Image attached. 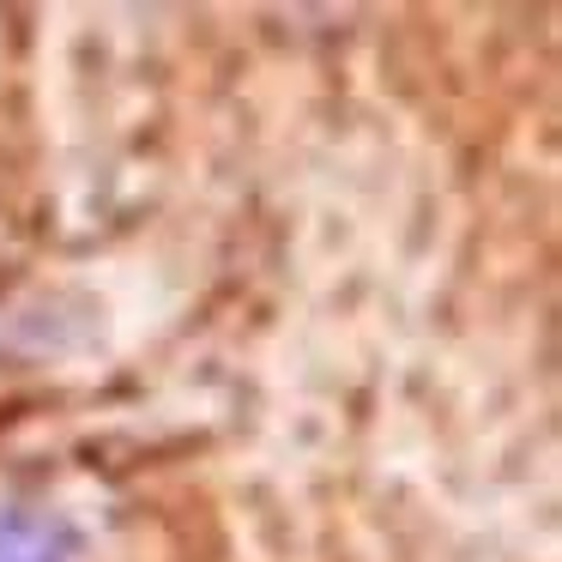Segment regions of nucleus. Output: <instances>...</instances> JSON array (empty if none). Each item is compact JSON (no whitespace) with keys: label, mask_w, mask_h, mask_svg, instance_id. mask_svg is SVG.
<instances>
[{"label":"nucleus","mask_w":562,"mask_h":562,"mask_svg":"<svg viewBox=\"0 0 562 562\" xmlns=\"http://www.w3.org/2000/svg\"><path fill=\"white\" fill-rule=\"evenodd\" d=\"M61 557H67V538L49 520L0 508V562H61Z\"/></svg>","instance_id":"1"}]
</instances>
